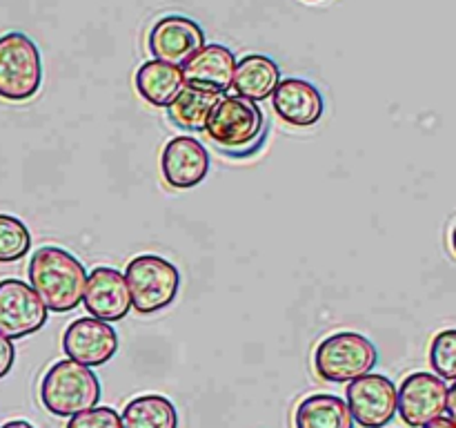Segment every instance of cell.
Masks as SVG:
<instances>
[{
	"instance_id": "obj_14",
	"label": "cell",
	"mask_w": 456,
	"mask_h": 428,
	"mask_svg": "<svg viewBox=\"0 0 456 428\" xmlns=\"http://www.w3.org/2000/svg\"><path fill=\"white\" fill-rule=\"evenodd\" d=\"M181 70L185 85L205 89V92H212L221 96L223 92H227V89L232 87L236 70V56L230 47H225V45L212 43L205 45L203 49H199Z\"/></svg>"
},
{
	"instance_id": "obj_17",
	"label": "cell",
	"mask_w": 456,
	"mask_h": 428,
	"mask_svg": "<svg viewBox=\"0 0 456 428\" xmlns=\"http://www.w3.org/2000/svg\"><path fill=\"white\" fill-rule=\"evenodd\" d=\"M185 87L183 70L163 61H147L136 71V89L147 103L156 107H169Z\"/></svg>"
},
{
	"instance_id": "obj_25",
	"label": "cell",
	"mask_w": 456,
	"mask_h": 428,
	"mask_svg": "<svg viewBox=\"0 0 456 428\" xmlns=\"http://www.w3.org/2000/svg\"><path fill=\"white\" fill-rule=\"evenodd\" d=\"M445 410H448L450 419L456 424V382L448 388V399H445Z\"/></svg>"
},
{
	"instance_id": "obj_19",
	"label": "cell",
	"mask_w": 456,
	"mask_h": 428,
	"mask_svg": "<svg viewBox=\"0 0 456 428\" xmlns=\"http://www.w3.org/2000/svg\"><path fill=\"white\" fill-rule=\"evenodd\" d=\"M218 98H221L218 94L185 85L183 92L167 107V114L176 128L190 129V132H203L209 120V114L216 107Z\"/></svg>"
},
{
	"instance_id": "obj_24",
	"label": "cell",
	"mask_w": 456,
	"mask_h": 428,
	"mask_svg": "<svg viewBox=\"0 0 456 428\" xmlns=\"http://www.w3.org/2000/svg\"><path fill=\"white\" fill-rule=\"evenodd\" d=\"M13 359H16V348H13V342L9 337H4V334H0V379H3L4 374H9V370H12L13 366Z\"/></svg>"
},
{
	"instance_id": "obj_6",
	"label": "cell",
	"mask_w": 456,
	"mask_h": 428,
	"mask_svg": "<svg viewBox=\"0 0 456 428\" xmlns=\"http://www.w3.org/2000/svg\"><path fill=\"white\" fill-rule=\"evenodd\" d=\"M379 361L377 346L359 333H337L323 339L314 352L316 373L325 382L346 383L372 373Z\"/></svg>"
},
{
	"instance_id": "obj_5",
	"label": "cell",
	"mask_w": 456,
	"mask_h": 428,
	"mask_svg": "<svg viewBox=\"0 0 456 428\" xmlns=\"http://www.w3.org/2000/svg\"><path fill=\"white\" fill-rule=\"evenodd\" d=\"M132 308L141 315H151L174 303L181 285V275L174 263L156 254H141L125 268Z\"/></svg>"
},
{
	"instance_id": "obj_21",
	"label": "cell",
	"mask_w": 456,
	"mask_h": 428,
	"mask_svg": "<svg viewBox=\"0 0 456 428\" xmlns=\"http://www.w3.org/2000/svg\"><path fill=\"white\" fill-rule=\"evenodd\" d=\"M31 248V232L20 218L0 214V263L20 261Z\"/></svg>"
},
{
	"instance_id": "obj_3",
	"label": "cell",
	"mask_w": 456,
	"mask_h": 428,
	"mask_svg": "<svg viewBox=\"0 0 456 428\" xmlns=\"http://www.w3.org/2000/svg\"><path fill=\"white\" fill-rule=\"evenodd\" d=\"M208 136L216 143L218 150L227 154H249L265 132V116L254 101L240 96L218 98L216 107L205 125Z\"/></svg>"
},
{
	"instance_id": "obj_13",
	"label": "cell",
	"mask_w": 456,
	"mask_h": 428,
	"mask_svg": "<svg viewBox=\"0 0 456 428\" xmlns=\"http://www.w3.org/2000/svg\"><path fill=\"white\" fill-rule=\"evenodd\" d=\"M160 172L169 187L190 190L209 174L208 150L191 136H174L160 156Z\"/></svg>"
},
{
	"instance_id": "obj_15",
	"label": "cell",
	"mask_w": 456,
	"mask_h": 428,
	"mask_svg": "<svg viewBox=\"0 0 456 428\" xmlns=\"http://www.w3.org/2000/svg\"><path fill=\"white\" fill-rule=\"evenodd\" d=\"M272 107L281 120L294 128H312L321 120L325 110L323 94L303 78H283L272 94Z\"/></svg>"
},
{
	"instance_id": "obj_4",
	"label": "cell",
	"mask_w": 456,
	"mask_h": 428,
	"mask_svg": "<svg viewBox=\"0 0 456 428\" xmlns=\"http://www.w3.org/2000/svg\"><path fill=\"white\" fill-rule=\"evenodd\" d=\"M43 83V58L34 40L22 31L0 36V98L29 101Z\"/></svg>"
},
{
	"instance_id": "obj_26",
	"label": "cell",
	"mask_w": 456,
	"mask_h": 428,
	"mask_svg": "<svg viewBox=\"0 0 456 428\" xmlns=\"http://www.w3.org/2000/svg\"><path fill=\"white\" fill-rule=\"evenodd\" d=\"M421 428H456V424L450 417H436Z\"/></svg>"
},
{
	"instance_id": "obj_2",
	"label": "cell",
	"mask_w": 456,
	"mask_h": 428,
	"mask_svg": "<svg viewBox=\"0 0 456 428\" xmlns=\"http://www.w3.org/2000/svg\"><path fill=\"white\" fill-rule=\"evenodd\" d=\"M40 401L56 417H74L101 401V382L78 361H56L40 382Z\"/></svg>"
},
{
	"instance_id": "obj_7",
	"label": "cell",
	"mask_w": 456,
	"mask_h": 428,
	"mask_svg": "<svg viewBox=\"0 0 456 428\" xmlns=\"http://www.w3.org/2000/svg\"><path fill=\"white\" fill-rule=\"evenodd\" d=\"M47 306L31 285L20 279L0 281V334L22 339L47 324Z\"/></svg>"
},
{
	"instance_id": "obj_18",
	"label": "cell",
	"mask_w": 456,
	"mask_h": 428,
	"mask_svg": "<svg viewBox=\"0 0 456 428\" xmlns=\"http://www.w3.org/2000/svg\"><path fill=\"white\" fill-rule=\"evenodd\" d=\"M297 428H354V417L346 399L319 392L298 404Z\"/></svg>"
},
{
	"instance_id": "obj_9",
	"label": "cell",
	"mask_w": 456,
	"mask_h": 428,
	"mask_svg": "<svg viewBox=\"0 0 456 428\" xmlns=\"http://www.w3.org/2000/svg\"><path fill=\"white\" fill-rule=\"evenodd\" d=\"M448 386L439 374L412 373L396 391V410L408 426L421 428L445 413Z\"/></svg>"
},
{
	"instance_id": "obj_27",
	"label": "cell",
	"mask_w": 456,
	"mask_h": 428,
	"mask_svg": "<svg viewBox=\"0 0 456 428\" xmlns=\"http://www.w3.org/2000/svg\"><path fill=\"white\" fill-rule=\"evenodd\" d=\"M0 428H34V426H31L29 422H25V419H13V422L3 424Z\"/></svg>"
},
{
	"instance_id": "obj_10",
	"label": "cell",
	"mask_w": 456,
	"mask_h": 428,
	"mask_svg": "<svg viewBox=\"0 0 456 428\" xmlns=\"http://www.w3.org/2000/svg\"><path fill=\"white\" fill-rule=\"evenodd\" d=\"M347 406L363 428H383L396 415V386L386 374H363L347 386Z\"/></svg>"
},
{
	"instance_id": "obj_11",
	"label": "cell",
	"mask_w": 456,
	"mask_h": 428,
	"mask_svg": "<svg viewBox=\"0 0 456 428\" xmlns=\"http://www.w3.org/2000/svg\"><path fill=\"white\" fill-rule=\"evenodd\" d=\"M62 350L71 361L94 368L102 366L118 350V334L107 321L96 317H80L67 325L62 334Z\"/></svg>"
},
{
	"instance_id": "obj_29",
	"label": "cell",
	"mask_w": 456,
	"mask_h": 428,
	"mask_svg": "<svg viewBox=\"0 0 456 428\" xmlns=\"http://www.w3.org/2000/svg\"><path fill=\"white\" fill-rule=\"evenodd\" d=\"M307 3H319V0H307Z\"/></svg>"
},
{
	"instance_id": "obj_8",
	"label": "cell",
	"mask_w": 456,
	"mask_h": 428,
	"mask_svg": "<svg viewBox=\"0 0 456 428\" xmlns=\"http://www.w3.org/2000/svg\"><path fill=\"white\" fill-rule=\"evenodd\" d=\"M154 61L183 67L199 49L205 47V31L194 18L183 13H167L154 22L147 38Z\"/></svg>"
},
{
	"instance_id": "obj_16",
	"label": "cell",
	"mask_w": 456,
	"mask_h": 428,
	"mask_svg": "<svg viewBox=\"0 0 456 428\" xmlns=\"http://www.w3.org/2000/svg\"><path fill=\"white\" fill-rule=\"evenodd\" d=\"M281 83V70L276 61H272L265 54H245L240 61H236L234 80L232 87L236 89V96L248 98V101H265L274 94L276 85Z\"/></svg>"
},
{
	"instance_id": "obj_23",
	"label": "cell",
	"mask_w": 456,
	"mask_h": 428,
	"mask_svg": "<svg viewBox=\"0 0 456 428\" xmlns=\"http://www.w3.org/2000/svg\"><path fill=\"white\" fill-rule=\"evenodd\" d=\"M67 428H123V419L110 406H94V408L74 415L67 422Z\"/></svg>"
},
{
	"instance_id": "obj_12",
	"label": "cell",
	"mask_w": 456,
	"mask_h": 428,
	"mask_svg": "<svg viewBox=\"0 0 456 428\" xmlns=\"http://www.w3.org/2000/svg\"><path fill=\"white\" fill-rule=\"evenodd\" d=\"M83 301L89 315L96 319L107 321V324L120 321L132 308V294H129L125 275L110 266L94 268L87 275Z\"/></svg>"
},
{
	"instance_id": "obj_20",
	"label": "cell",
	"mask_w": 456,
	"mask_h": 428,
	"mask_svg": "<svg viewBox=\"0 0 456 428\" xmlns=\"http://www.w3.org/2000/svg\"><path fill=\"white\" fill-rule=\"evenodd\" d=\"M123 428H178L176 406L163 395H141L123 410Z\"/></svg>"
},
{
	"instance_id": "obj_1",
	"label": "cell",
	"mask_w": 456,
	"mask_h": 428,
	"mask_svg": "<svg viewBox=\"0 0 456 428\" xmlns=\"http://www.w3.org/2000/svg\"><path fill=\"white\" fill-rule=\"evenodd\" d=\"M29 284L47 310L69 312L83 303L87 270L65 248L45 245L31 254Z\"/></svg>"
},
{
	"instance_id": "obj_28",
	"label": "cell",
	"mask_w": 456,
	"mask_h": 428,
	"mask_svg": "<svg viewBox=\"0 0 456 428\" xmlns=\"http://www.w3.org/2000/svg\"><path fill=\"white\" fill-rule=\"evenodd\" d=\"M450 243H452V252L456 254V226L452 227V235H450Z\"/></svg>"
},
{
	"instance_id": "obj_22",
	"label": "cell",
	"mask_w": 456,
	"mask_h": 428,
	"mask_svg": "<svg viewBox=\"0 0 456 428\" xmlns=\"http://www.w3.org/2000/svg\"><path fill=\"white\" fill-rule=\"evenodd\" d=\"M430 366L444 382H456V328L441 330L432 339Z\"/></svg>"
}]
</instances>
